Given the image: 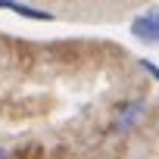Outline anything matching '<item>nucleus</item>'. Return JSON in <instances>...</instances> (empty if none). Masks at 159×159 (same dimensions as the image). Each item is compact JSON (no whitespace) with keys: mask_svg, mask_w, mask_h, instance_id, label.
Instances as JSON below:
<instances>
[{"mask_svg":"<svg viewBox=\"0 0 159 159\" xmlns=\"http://www.w3.org/2000/svg\"><path fill=\"white\" fill-rule=\"evenodd\" d=\"M143 116H147V103H143V100H128V103H122V106L116 109L112 128H116L119 134H128V131H134V128L143 122Z\"/></svg>","mask_w":159,"mask_h":159,"instance_id":"obj_1","label":"nucleus"},{"mask_svg":"<svg viewBox=\"0 0 159 159\" xmlns=\"http://www.w3.org/2000/svg\"><path fill=\"white\" fill-rule=\"evenodd\" d=\"M131 31L143 41V44H156L159 41V22H156V10H147L143 16H137L131 22Z\"/></svg>","mask_w":159,"mask_h":159,"instance_id":"obj_2","label":"nucleus"},{"mask_svg":"<svg viewBox=\"0 0 159 159\" xmlns=\"http://www.w3.org/2000/svg\"><path fill=\"white\" fill-rule=\"evenodd\" d=\"M0 7H7V10H16L19 16H28V19H53L50 13H44V10H34V7H28V3H19V0H0Z\"/></svg>","mask_w":159,"mask_h":159,"instance_id":"obj_3","label":"nucleus"},{"mask_svg":"<svg viewBox=\"0 0 159 159\" xmlns=\"http://www.w3.org/2000/svg\"><path fill=\"white\" fill-rule=\"evenodd\" d=\"M0 159H10V153H7V150H3V147H0Z\"/></svg>","mask_w":159,"mask_h":159,"instance_id":"obj_4","label":"nucleus"}]
</instances>
